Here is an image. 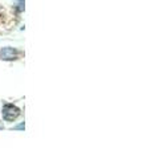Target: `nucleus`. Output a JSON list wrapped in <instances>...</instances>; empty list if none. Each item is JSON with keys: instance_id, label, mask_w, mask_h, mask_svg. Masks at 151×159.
<instances>
[{"instance_id": "obj_2", "label": "nucleus", "mask_w": 151, "mask_h": 159, "mask_svg": "<svg viewBox=\"0 0 151 159\" xmlns=\"http://www.w3.org/2000/svg\"><path fill=\"white\" fill-rule=\"evenodd\" d=\"M19 56V52L13 48H3L0 51V57L3 60H16Z\"/></svg>"}, {"instance_id": "obj_1", "label": "nucleus", "mask_w": 151, "mask_h": 159, "mask_svg": "<svg viewBox=\"0 0 151 159\" xmlns=\"http://www.w3.org/2000/svg\"><path fill=\"white\" fill-rule=\"evenodd\" d=\"M3 118L6 121H13L20 116V110L19 107H16L15 105H11V103H7V105L3 106Z\"/></svg>"}]
</instances>
